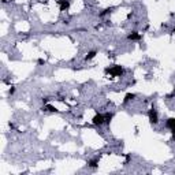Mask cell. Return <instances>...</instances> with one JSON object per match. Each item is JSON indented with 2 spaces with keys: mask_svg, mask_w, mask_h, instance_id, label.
<instances>
[{
  "mask_svg": "<svg viewBox=\"0 0 175 175\" xmlns=\"http://www.w3.org/2000/svg\"><path fill=\"white\" fill-rule=\"evenodd\" d=\"M94 56H96V52H94V51H92V52H89V54L86 55V60H92L93 58H94Z\"/></svg>",
  "mask_w": 175,
  "mask_h": 175,
  "instance_id": "30bf717a",
  "label": "cell"
},
{
  "mask_svg": "<svg viewBox=\"0 0 175 175\" xmlns=\"http://www.w3.org/2000/svg\"><path fill=\"white\" fill-rule=\"evenodd\" d=\"M104 116H105V123H110V122H111V119H112V114H110V112H108V114H105Z\"/></svg>",
  "mask_w": 175,
  "mask_h": 175,
  "instance_id": "8fae6325",
  "label": "cell"
},
{
  "mask_svg": "<svg viewBox=\"0 0 175 175\" xmlns=\"http://www.w3.org/2000/svg\"><path fill=\"white\" fill-rule=\"evenodd\" d=\"M105 73L110 74V75H114V77H121L122 74H123V68L121 66H114L111 68H107Z\"/></svg>",
  "mask_w": 175,
  "mask_h": 175,
  "instance_id": "6da1fadb",
  "label": "cell"
},
{
  "mask_svg": "<svg viewBox=\"0 0 175 175\" xmlns=\"http://www.w3.org/2000/svg\"><path fill=\"white\" fill-rule=\"evenodd\" d=\"M165 126L168 127V129H175V118H170L168 121H167V123H165Z\"/></svg>",
  "mask_w": 175,
  "mask_h": 175,
  "instance_id": "5b68a950",
  "label": "cell"
},
{
  "mask_svg": "<svg viewBox=\"0 0 175 175\" xmlns=\"http://www.w3.org/2000/svg\"><path fill=\"white\" fill-rule=\"evenodd\" d=\"M134 97H136V94H133V93H127L126 96H125V103L130 101V100H133Z\"/></svg>",
  "mask_w": 175,
  "mask_h": 175,
  "instance_id": "ba28073f",
  "label": "cell"
},
{
  "mask_svg": "<svg viewBox=\"0 0 175 175\" xmlns=\"http://www.w3.org/2000/svg\"><path fill=\"white\" fill-rule=\"evenodd\" d=\"M174 32H175V29H174Z\"/></svg>",
  "mask_w": 175,
  "mask_h": 175,
  "instance_id": "5bb4252c",
  "label": "cell"
},
{
  "mask_svg": "<svg viewBox=\"0 0 175 175\" xmlns=\"http://www.w3.org/2000/svg\"><path fill=\"white\" fill-rule=\"evenodd\" d=\"M59 6H60V10L64 11L70 7V3H68V0H59Z\"/></svg>",
  "mask_w": 175,
  "mask_h": 175,
  "instance_id": "277c9868",
  "label": "cell"
},
{
  "mask_svg": "<svg viewBox=\"0 0 175 175\" xmlns=\"http://www.w3.org/2000/svg\"><path fill=\"white\" fill-rule=\"evenodd\" d=\"M99 164V159H93V160L89 161V167H92V168H96Z\"/></svg>",
  "mask_w": 175,
  "mask_h": 175,
  "instance_id": "52a82bcc",
  "label": "cell"
},
{
  "mask_svg": "<svg viewBox=\"0 0 175 175\" xmlns=\"http://www.w3.org/2000/svg\"><path fill=\"white\" fill-rule=\"evenodd\" d=\"M3 1H4V3H6V1H7V0H3Z\"/></svg>",
  "mask_w": 175,
  "mask_h": 175,
  "instance_id": "4fadbf2b",
  "label": "cell"
},
{
  "mask_svg": "<svg viewBox=\"0 0 175 175\" xmlns=\"http://www.w3.org/2000/svg\"><path fill=\"white\" fill-rule=\"evenodd\" d=\"M39 64H44V59H39Z\"/></svg>",
  "mask_w": 175,
  "mask_h": 175,
  "instance_id": "7c38bea8",
  "label": "cell"
},
{
  "mask_svg": "<svg viewBox=\"0 0 175 175\" xmlns=\"http://www.w3.org/2000/svg\"><path fill=\"white\" fill-rule=\"evenodd\" d=\"M93 125H96V126H100L103 123H105V116L103 115V114H97V115H94L92 119Z\"/></svg>",
  "mask_w": 175,
  "mask_h": 175,
  "instance_id": "7a4b0ae2",
  "label": "cell"
},
{
  "mask_svg": "<svg viewBox=\"0 0 175 175\" xmlns=\"http://www.w3.org/2000/svg\"><path fill=\"white\" fill-rule=\"evenodd\" d=\"M141 39V34L137 33V32H133L131 34H129V40H134V41H137V40Z\"/></svg>",
  "mask_w": 175,
  "mask_h": 175,
  "instance_id": "8992f818",
  "label": "cell"
},
{
  "mask_svg": "<svg viewBox=\"0 0 175 175\" xmlns=\"http://www.w3.org/2000/svg\"><path fill=\"white\" fill-rule=\"evenodd\" d=\"M148 116H149V121H151V123H157L159 122V116H157V112L152 108V110H149V112H148Z\"/></svg>",
  "mask_w": 175,
  "mask_h": 175,
  "instance_id": "3957f363",
  "label": "cell"
},
{
  "mask_svg": "<svg viewBox=\"0 0 175 175\" xmlns=\"http://www.w3.org/2000/svg\"><path fill=\"white\" fill-rule=\"evenodd\" d=\"M43 110H45V111H49V112H56V111H58V110H56L55 107H52V105H45Z\"/></svg>",
  "mask_w": 175,
  "mask_h": 175,
  "instance_id": "9c48e42d",
  "label": "cell"
}]
</instances>
